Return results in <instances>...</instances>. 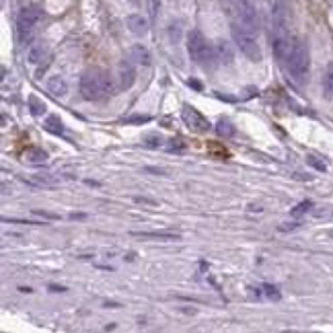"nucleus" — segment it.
I'll use <instances>...</instances> for the list:
<instances>
[{
    "label": "nucleus",
    "instance_id": "nucleus-1",
    "mask_svg": "<svg viewBox=\"0 0 333 333\" xmlns=\"http://www.w3.org/2000/svg\"><path fill=\"white\" fill-rule=\"evenodd\" d=\"M270 17H272V50L275 58L286 60L290 52L288 35V6L286 0H270Z\"/></svg>",
    "mask_w": 333,
    "mask_h": 333
},
{
    "label": "nucleus",
    "instance_id": "nucleus-2",
    "mask_svg": "<svg viewBox=\"0 0 333 333\" xmlns=\"http://www.w3.org/2000/svg\"><path fill=\"white\" fill-rule=\"evenodd\" d=\"M80 97L85 101H101L113 93V83L107 72L103 70H89L80 76Z\"/></svg>",
    "mask_w": 333,
    "mask_h": 333
},
{
    "label": "nucleus",
    "instance_id": "nucleus-3",
    "mask_svg": "<svg viewBox=\"0 0 333 333\" xmlns=\"http://www.w3.org/2000/svg\"><path fill=\"white\" fill-rule=\"evenodd\" d=\"M187 52H189V58L202 68H212L214 62L218 60L216 50L210 48L208 41L204 39V35L198 29L187 33Z\"/></svg>",
    "mask_w": 333,
    "mask_h": 333
},
{
    "label": "nucleus",
    "instance_id": "nucleus-4",
    "mask_svg": "<svg viewBox=\"0 0 333 333\" xmlns=\"http://www.w3.org/2000/svg\"><path fill=\"white\" fill-rule=\"evenodd\" d=\"M286 64H288V72L294 80H303L308 74V68H311V54H308L306 43L294 41L288 56H286Z\"/></svg>",
    "mask_w": 333,
    "mask_h": 333
},
{
    "label": "nucleus",
    "instance_id": "nucleus-5",
    "mask_svg": "<svg viewBox=\"0 0 333 333\" xmlns=\"http://www.w3.org/2000/svg\"><path fill=\"white\" fill-rule=\"evenodd\" d=\"M231 31H233V39L237 43V48L243 52L251 62L261 60V50H259V43L255 39V33L247 31L241 23H235V25L231 27Z\"/></svg>",
    "mask_w": 333,
    "mask_h": 333
},
{
    "label": "nucleus",
    "instance_id": "nucleus-6",
    "mask_svg": "<svg viewBox=\"0 0 333 333\" xmlns=\"http://www.w3.org/2000/svg\"><path fill=\"white\" fill-rule=\"evenodd\" d=\"M41 19V10L37 6H27L23 8L19 17H17V29H19V37L21 41H29L33 35V29Z\"/></svg>",
    "mask_w": 333,
    "mask_h": 333
},
{
    "label": "nucleus",
    "instance_id": "nucleus-7",
    "mask_svg": "<svg viewBox=\"0 0 333 333\" xmlns=\"http://www.w3.org/2000/svg\"><path fill=\"white\" fill-rule=\"evenodd\" d=\"M237 15H239V23L247 31L257 33V29H259L257 10H255V4L251 2V0H237Z\"/></svg>",
    "mask_w": 333,
    "mask_h": 333
},
{
    "label": "nucleus",
    "instance_id": "nucleus-8",
    "mask_svg": "<svg viewBox=\"0 0 333 333\" xmlns=\"http://www.w3.org/2000/svg\"><path fill=\"white\" fill-rule=\"evenodd\" d=\"M181 118L185 121V125L189 130H196V132H208L210 130V121L206 120L198 109H193L189 105H185L181 109Z\"/></svg>",
    "mask_w": 333,
    "mask_h": 333
},
{
    "label": "nucleus",
    "instance_id": "nucleus-9",
    "mask_svg": "<svg viewBox=\"0 0 333 333\" xmlns=\"http://www.w3.org/2000/svg\"><path fill=\"white\" fill-rule=\"evenodd\" d=\"M118 78H120V87L121 89H130L136 80V72H134V66L130 60H121L120 62V68H118Z\"/></svg>",
    "mask_w": 333,
    "mask_h": 333
},
{
    "label": "nucleus",
    "instance_id": "nucleus-10",
    "mask_svg": "<svg viewBox=\"0 0 333 333\" xmlns=\"http://www.w3.org/2000/svg\"><path fill=\"white\" fill-rule=\"evenodd\" d=\"M48 91L54 95V97H66L68 95V83H66V78L60 76V74H56V76H50L48 78Z\"/></svg>",
    "mask_w": 333,
    "mask_h": 333
},
{
    "label": "nucleus",
    "instance_id": "nucleus-11",
    "mask_svg": "<svg viewBox=\"0 0 333 333\" xmlns=\"http://www.w3.org/2000/svg\"><path fill=\"white\" fill-rule=\"evenodd\" d=\"M130 60L134 62V64H138V66H151V52H148L144 45H140V43H136V45H132L130 48Z\"/></svg>",
    "mask_w": 333,
    "mask_h": 333
},
{
    "label": "nucleus",
    "instance_id": "nucleus-12",
    "mask_svg": "<svg viewBox=\"0 0 333 333\" xmlns=\"http://www.w3.org/2000/svg\"><path fill=\"white\" fill-rule=\"evenodd\" d=\"M128 29L136 37H144L148 33V21L142 15H130L128 17Z\"/></svg>",
    "mask_w": 333,
    "mask_h": 333
},
{
    "label": "nucleus",
    "instance_id": "nucleus-13",
    "mask_svg": "<svg viewBox=\"0 0 333 333\" xmlns=\"http://www.w3.org/2000/svg\"><path fill=\"white\" fill-rule=\"evenodd\" d=\"M134 237L140 239H158V241H177L179 235L173 231H134Z\"/></svg>",
    "mask_w": 333,
    "mask_h": 333
},
{
    "label": "nucleus",
    "instance_id": "nucleus-14",
    "mask_svg": "<svg viewBox=\"0 0 333 333\" xmlns=\"http://www.w3.org/2000/svg\"><path fill=\"white\" fill-rule=\"evenodd\" d=\"M43 58H45V45L43 43H31L29 45V50H27V62L29 64H39V62H43Z\"/></svg>",
    "mask_w": 333,
    "mask_h": 333
},
{
    "label": "nucleus",
    "instance_id": "nucleus-15",
    "mask_svg": "<svg viewBox=\"0 0 333 333\" xmlns=\"http://www.w3.org/2000/svg\"><path fill=\"white\" fill-rule=\"evenodd\" d=\"M214 50H216V58H218V62L233 64V50H231V45H228L226 41H218Z\"/></svg>",
    "mask_w": 333,
    "mask_h": 333
},
{
    "label": "nucleus",
    "instance_id": "nucleus-16",
    "mask_svg": "<svg viewBox=\"0 0 333 333\" xmlns=\"http://www.w3.org/2000/svg\"><path fill=\"white\" fill-rule=\"evenodd\" d=\"M323 93L327 99L333 101V64L327 66V70L323 74Z\"/></svg>",
    "mask_w": 333,
    "mask_h": 333
},
{
    "label": "nucleus",
    "instance_id": "nucleus-17",
    "mask_svg": "<svg viewBox=\"0 0 333 333\" xmlns=\"http://www.w3.org/2000/svg\"><path fill=\"white\" fill-rule=\"evenodd\" d=\"M45 130L52 132V134H62L64 132V123L58 116H50L48 120H45Z\"/></svg>",
    "mask_w": 333,
    "mask_h": 333
},
{
    "label": "nucleus",
    "instance_id": "nucleus-18",
    "mask_svg": "<svg viewBox=\"0 0 333 333\" xmlns=\"http://www.w3.org/2000/svg\"><path fill=\"white\" fill-rule=\"evenodd\" d=\"M25 160H29V163H33V165H41L48 160V154H45L43 151H39V148H33V151L25 152Z\"/></svg>",
    "mask_w": 333,
    "mask_h": 333
},
{
    "label": "nucleus",
    "instance_id": "nucleus-19",
    "mask_svg": "<svg viewBox=\"0 0 333 333\" xmlns=\"http://www.w3.org/2000/svg\"><path fill=\"white\" fill-rule=\"evenodd\" d=\"M27 101H29V107H31L33 116H43V113H45V103L41 99H37L35 95H31Z\"/></svg>",
    "mask_w": 333,
    "mask_h": 333
},
{
    "label": "nucleus",
    "instance_id": "nucleus-20",
    "mask_svg": "<svg viewBox=\"0 0 333 333\" xmlns=\"http://www.w3.org/2000/svg\"><path fill=\"white\" fill-rule=\"evenodd\" d=\"M313 208V202L311 200H304V202H301L296 206V208H292L290 210V216H294V218H298V216H303V214H306L308 210Z\"/></svg>",
    "mask_w": 333,
    "mask_h": 333
},
{
    "label": "nucleus",
    "instance_id": "nucleus-21",
    "mask_svg": "<svg viewBox=\"0 0 333 333\" xmlns=\"http://www.w3.org/2000/svg\"><path fill=\"white\" fill-rule=\"evenodd\" d=\"M218 134H220V136H233L235 134V128H233V125H231V121H228V120H220V121H218Z\"/></svg>",
    "mask_w": 333,
    "mask_h": 333
},
{
    "label": "nucleus",
    "instance_id": "nucleus-22",
    "mask_svg": "<svg viewBox=\"0 0 333 333\" xmlns=\"http://www.w3.org/2000/svg\"><path fill=\"white\" fill-rule=\"evenodd\" d=\"M148 148H158L163 146V138L160 136H146V142H144Z\"/></svg>",
    "mask_w": 333,
    "mask_h": 333
},
{
    "label": "nucleus",
    "instance_id": "nucleus-23",
    "mask_svg": "<svg viewBox=\"0 0 333 333\" xmlns=\"http://www.w3.org/2000/svg\"><path fill=\"white\" fill-rule=\"evenodd\" d=\"M169 35H171V41L177 43L179 41V35H181V27H179V23H173V25L169 27Z\"/></svg>",
    "mask_w": 333,
    "mask_h": 333
},
{
    "label": "nucleus",
    "instance_id": "nucleus-24",
    "mask_svg": "<svg viewBox=\"0 0 333 333\" xmlns=\"http://www.w3.org/2000/svg\"><path fill=\"white\" fill-rule=\"evenodd\" d=\"M306 160H308V165H311V167H315L317 171H327V165L323 163V160H319L317 156H308Z\"/></svg>",
    "mask_w": 333,
    "mask_h": 333
},
{
    "label": "nucleus",
    "instance_id": "nucleus-25",
    "mask_svg": "<svg viewBox=\"0 0 333 333\" xmlns=\"http://www.w3.org/2000/svg\"><path fill=\"white\" fill-rule=\"evenodd\" d=\"M35 216H41V218H48V220H60V214H54V212H45V210H33Z\"/></svg>",
    "mask_w": 333,
    "mask_h": 333
},
{
    "label": "nucleus",
    "instance_id": "nucleus-26",
    "mask_svg": "<svg viewBox=\"0 0 333 333\" xmlns=\"http://www.w3.org/2000/svg\"><path fill=\"white\" fill-rule=\"evenodd\" d=\"M167 148H169L171 152H173V151H183V148H185V144H183V140H179V138H177V140L173 138V140H171V144H169Z\"/></svg>",
    "mask_w": 333,
    "mask_h": 333
},
{
    "label": "nucleus",
    "instance_id": "nucleus-27",
    "mask_svg": "<svg viewBox=\"0 0 333 333\" xmlns=\"http://www.w3.org/2000/svg\"><path fill=\"white\" fill-rule=\"evenodd\" d=\"M146 121H151L148 116H132V118L125 120V123H146Z\"/></svg>",
    "mask_w": 333,
    "mask_h": 333
},
{
    "label": "nucleus",
    "instance_id": "nucleus-28",
    "mask_svg": "<svg viewBox=\"0 0 333 333\" xmlns=\"http://www.w3.org/2000/svg\"><path fill=\"white\" fill-rule=\"evenodd\" d=\"M266 292H268V296L270 298H280V292L273 288V286H266Z\"/></svg>",
    "mask_w": 333,
    "mask_h": 333
},
{
    "label": "nucleus",
    "instance_id": "nucleus-29",
    "mask_svg": "<svg viewBox=\"0 0 333 333\" xmlns=\"http://www.w3.org/2000/svg\"><path fill=\"white\" fill-rule=\"evenodd\" d=\"M50 290H52V292H66L64 286H50Z\"/></svg>",
    "mask_w": 333,
    "mask_h": 333
},
{
    "label": "nucleus",
    "instance_id": "nucleus-30",
    "mask_svg": "<svg viewBox=\"0 0 333 333\" xmlns=\"http://www.w3.org/2000/svg\"><path fill=\"white\" fill-rule=\"evenodd\" d=\"M160 6V0H152V4H151V8H152V15H156V8Z\"/></svg>",
    "mask_w": 333,
    "mask_h": 333
}]
</instances>
